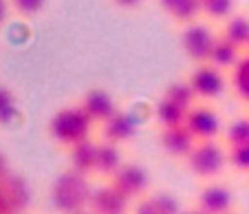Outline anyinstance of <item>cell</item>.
<instances>
[{
  "mask_svg": "<svg viewBox=\"0 0 249 214\" xmlns=\"http://www.w3.org/2000/svg\"><path fill=\"white\" fill-rule=\"evenodd\" d=\"M90 195L93 190L89 186L86 175L73 170V168L57 175L51 186V203L62 214H77L86 210L90 203Z\"/></svg>",
  "mask_w": 249,
  "mask_h": 214,
  "instance_id": "1",
  "label": "cell"
},
{
  "mask_svg": "<svg viewBox=\"0 0 249 214\" xmlns=\"http://www.w3.org/2000/svg\"><path fill=\"white\" fill-rule=\"evenodd\" d=\"M90 128H93V119L86 115V110L80 104L60 108L51 117V122H49V135H51V139L66 148L89 139Z\"/></svg>",
  "mask_w": 249,
  "mask_h": 214,
  "instance_id": "2",
  "label": "cell"
},
{
  "mask_svg": "<svg viewBox=\"0 0 249 214\" xmlns=\"http://www.w3.org/2000/svg\"><path fill=\"white\" fill-rule=\"evenodd\" d=\"M188 168L201 179H212V177L221 175V170L227 163V152L218 146L214 139L196 142L188 157Z\"/></svg>",
  "mask_w": 249,
  "mask_h": 214,
  "instance_id": "3",
  "label": "cell"
},
{
  "mask_svg": "<svg viewBox=\"0 0 249 214\" xmlns=\"http://www.w3.org/2000/svg\"><path fill=\"white\" fill-rule=\"evenodd\" d=\"M218 36H214L207 24L203 22H188L183 29V34H181V44H183V51L188 53L190 60L194 62H207V57H210V51H212V44L216 40Z\"/></svg>",
  "mask_w": 249,
  "mask_h": 214,
  "instance_id": "4",
  "label": "cell"
},
{
  "mask_svg": "<svg viewBox=\"0 0 249 214\" xmlns=\"http://www.w3.org/2000/svg\"><path fill=\"white\" fill-rule=\"evenodd\" d=\"M110 183L122 192L128 199H139L148 192L150 186V175L143 166L139 163H124L113 177H110Z\"/></svg>",
  "mask_w": 249,
  "mask_h": 214,
  "instance_id": "5",
  "label": "cell"
},
{
  "mask_svg": "<svg viewBox=\"0 0 249 214\" xmlns=\"http://www.w3.org/2000/svg\"><path fill=\"white\" fill-rule=\"evenodd\" d=\"M190 86L194 89L196 97L201 100H216L225 90V75L221 69H216L210 62H201L190 75Z\"/></svg>",
  "mask_w": 249,
  "mask_h": 214,
  "instance_id": "6",
  "label": "cell"
},
{
  "mask_svg": "<svg viewBox=\"0 0 249 214\" xmlns=\"http://www.w3.org/2000/svg\"><path fill=\"white\" fill-rule=\"evenodd\" d=\"M29 186L22 177L5 175L0 179V214H18L29 205Z\"/></svg>",
  "mask_w": 249,
  "mask_h": 214,
  "instance_id": "7",
  "label": "cell"
},
{
  "mask_svg": "<svg viewBox=\"0 0 249 214\" xmlns=\"http://www.w3.org/2000/svg\"><path fill=\"white\" fill-rule=\"evenodd\" d=\"M137 128H139V119L135 115L128 113V110H115L102 124V137H104V142L122 146V143L130 142L135 137Z\"/></svg>",
  "mask_w": 249,
  "mask_h": 214,
  "instance_id": "8",
  "label": "cell"
},
{
  "mask_svg": "<svg viewBox=\"0 0 249 214\" xmlns=\"http://www.w3.org/2000/svg\"><path fill=\"white\" fill-rule=\"evenodd\" d=\"M185 126L192 130V135L198 142H205V139H216L221 133L223 124L221 117H218L216 110H212L210 106H192L185 119Z\"/></svg>",
  "mask_w": 249,
  "mask_h": 214,
  "instance_id": "9",
  "label": "cell"
},
{
  "mask_svg": "<svg viewBox=\"0 0 249 214\" xmlns=\"http://www.w3.org/2000/svg\"><path fill=\"white\" fill-rule=\"evenodd\" d=\"M128 201H130L128 196H124L113 183H108L93 190L89 210H93L95 214H126Z\"/></svg>",
  "mask_w": 249,
  "mask_h": 214,
  "instance_id": "10",
  "label": "cell"
},
{
  "mask_svg": "<svg viewBox=\"0 0 249 214\" xmlns=\"http://www.w3.org/2000/svg\"><path fill=\"white\" fill-rule=\"evenodd\" d=\"M198 139L192 135V130L185 124L181 126H172V128H161L159 135V143L168 155L172 157H188L192 148L196 146Z\"/></svg>",
  "mask_w": 249,
  "mask_h": 214,
  "instance_id": "11",
  "label": "cell"
},
{
  "mask_svg": "<svg viewBox=\"0 0 249 214\" xmlns=\"http://www.w3.org/2000/svg\"><path fill=\"white\" fill-rule=\"evenodd\" d=\"M234 205V195L223 183H210L198 195V208L207 214H230Z\"/></svg>",
  "mask_w": 249,
  "mask_h": 214,
  "instance_id": "12",
  "label": "cell"
},
{
  "mask_svg": "<svg viewBox=\"0 0 249 214\" xmlns=\"http://www.w3.org/2000/svg\"><path fill=\"white\" fill-rule=\"evenodd\" d=\"M80 106L86 110V115L93 119V124H104V122L117 110L113 95L106 93L104 89H90L89 93L82 97Z\"/></svg>",
  "mask_w": 249,
  "mask_h": 214,
  "instance_id": "13",
  "label": "cell"
},
{
  "mask_svg": "<svg viewBox=\"0 0 249 214\" xmlns=\"http://www.w3.org/2000/svg\"><path fill=\"white\" fill-rule=\"evenodd\" d=\"M240 60V47H236L234 42H230L227 38L218 36L212 44V51H210V57H207V62L214 64L216 69L221 71H227V69H234Z\"/></svg>",
  "mask_w": 249,
  "mask_h": 214,
  "instance_id": "14",
  "label": "cell"
},
{
  "mask_svg": "<svg viewBox=\"0 0 249 214\" xmlns=\"http://www.w3.org/2000/svg\"><path fill=\"white\" fill-rule=\"evenodd\" d=\"M69 157H71V168L82 175H89L95 172V161H97V143L84 139V142L75 143V146L69 148Z\"/></svg>",
  "mask_w": 249,
  "mask_h": 214,
  "instance_id": "15",
  "label": "cell"
},
{
  "mask_svg": "<svg viewBox=\"0 0 249 214\" xmlns=\"http://www.w3.org/2000/svg\"><path fill=\"white\" fill-rule=\"evenodd\" d=\"M188 113H190V108H183L181 104L168 100V97H161L155 106V117H157V124H159L161 128H172V126L185 124Z\"/></svg>",
  "mask_w": 249,
  "mask_h": 214,
  "instance_id": "16",
  "label": "cell"
},
{
  "mask_svg": "<svg viewBox=\"0 0 249 214\" xmlns=\"http://www.w3.org/2000/svg\"><path fill=\"white\" fill-rule=\"evenodd\" d=\"M161 9L177 22H194L198 14H203L201 0H159Z\"/></svg>",
  "mask_w": 249,
  "mask_h": 214,
  "instance_id": "17",
  "label": "cell"
},
{
  "mask_svg": "<svg viewBox=\"0 0 249 214\" xmlns=\"http://www.w3.org/2000/svg\"><path fill=\"white\" fill-rule=\"evenodd\" d=\"M122 166H124V159H122V150H119L117 143H110V142L97 143V161H95V172L106 175V177H113Z\"/></svg>",
  "mask_w": 249,
  "mask_h": 214,
  "instance_id": "18",
  "label": "cell"
},
{
  "mask_svg": "<svg viewBox=\"0 0 249 214\" xmlns=\"http://www.w3.org/2000/svg\"><path fill=\"white\" fill-rule=\"evenodd\" d=\"M223 38H227L230 42H234L236 47H247L249 42V16L245 14H231L225 20L223 27Z\"/></svg>",
  "mask_w": 249,
  "mask_h": 214,
  "instance_id": "19",
  "label": "cell"
},
{
  "mask_svg": "<svg viewBox=\"0 0 249 214\" xmlns=\"http://www.w3.org/2000/svg\"><path fill=\"white\" fill-rule=\"evenodd\" d=\"M231 89L243 102H249V53L240 55L238 64L231 69Z\"/></svg>",
  "mask_w": 249,
  "mask_h": 214,
  "instance_id": "20",
  "label": "cell"
},
{
  "mask_svg": "<svg viewBox=\"0 0 249 214\" xmlns=\"http://www.w3.org/2000/svg\"><path fill=\"white\" fill-rule=\"evenodd\" d=\"M163 97L181 104L183 108H192L194 100H196V93H194V89L190 86V82H172V84H168Z\"/></svg>",
  "mask_w": 249,
  "mask_h": 214,
  "instance_id": "21",
  "label": "cell"
},
{
  "mask_svg": "<svg viewBox=\"0 0 249 214\" xmlns=\"http://www.w3.org/2000/svg\"><path fill=\"white\" fill-rule=\"evenodd\" d=\"M227 146H243L249 143V117H236L234 122H230L225 130Z\"/></svg>",
  "mask_w": 249,
  "mask_h": 214,
  "instance_id": "22",
  "label": "cell"
},
{
  "mask_svg": "<svg viewBox=\"0 0 249 214\" xmlns=\"http://www.w3.org/2000/svg\"><path fill=\"white\" fill-rule=\"evenodd\" d=\"M18 117V104L16 97L7 86H0V126H9Z\"/></svg>",
  "mask_w": 249,
  "mask_h": 214,
  "instance_id": "23",
  "label": "cell"
},
{
  "mask_svg": "<svg viewBox=\"0 0 249 214\" xmlns=\"http://www.w3.org/2000/svg\"><path fill=\"white\" fill-rule=\"evenodd\" d=\"M201 7L210 18H230L234 14V0H201Z\"/></svg>",
  "mask_w": 249,
  "mask_h": 214,
  "instance_id": "24",
  "label": "cell"
},
{
  "mask_svg": "<svg viewBox=\"0 0 249 214\" xmlns=\"http://www.w3.org/2000/svg\"><path fill=\"white\" fill-rule=\"evenodd\" d=\"M150 199L155 201V205L159 208L161 214H181L183 212L179 199L172 196L170 192H155V195H150Z\"/></svg>",
  "mask_w": 249,
  "mask_h": 214,
  "instance_id": "25",
  "label": "cell"
},
{
  "mask_svg": "<svg viewBox=\"0 0 249 214\" xmlns=\"http://www.w3.org/2000/svg\"><path fill=\"white\" fill-rule=\"evenodd\" d=\"M227 161H230V166H234L236 170L249 172V143L230 146V150H227Z\"/></svg>",
  "mask_w": 249,
  "mask_h": 214,
  "instance_id": "26",
  "label": "cell"
},
{
  "mask_svg": "<svg viewBox=\"0 0 249 214\" xmlns=\"http://www.w3.org/2000/svg\"><path fill=\"white\" fill-rule=\"evenodd\" d=\"M11 5H14V9L22 16H36L44 9L47 0H11Z\"/></svg>",
  "mask_w": 249,
  "mask_h": 214,
  "instance_id": "27",
  "label": "cell"
},
{
  "mask_svg": "<svg viewBox=\"0 0 249 214\" xmlns=\"http://www.w3.org/2000/svg\"><path fill=\"white\" fill-rule=\"evenodd\" d=\"M135 214H161V212L150 196H141V201L135 205Z\"/></svg>",
  "mask_w": 249,
  "mask_h": 214,
  "instance_id": "28",
  "label": "cell"
},
{
  "mask_svg": "<svg viewBox=\"0 0 249 214\" xmlns=\"http://www.w3.org/2000/svg\"><path fill=\"white\" fill-rule=\"evenodd\" d=\"M117 7H122V9H135V7H139L143 0H113Z\"/></svg>",
  "mask_w": 249,
  "mask_h": 214,
  "instance_id": "29",
  "label": "cell"
},
{
  "mask_svg": "<svg viewBox=\"0 0 249 214\" xmlns=\"http://www.w3.org/2000/svg\"><path fill=\"white\" fill-rule=\"evenodd\" d=\"M7 18V0H0V24Z\"/></svg>",
  "mask_w": 249,
  "mask_h": 214,
  "instance_id": "30",
  "label": "cell"
},
{
  "mask_svg": "<svg viewBox=\"0 0 249 214\" xmlns=\"http://www.w3.org/2000/svg\"><path fill=\"white\" fill-rule=\"evenodd\" d=\"M7 175V161H5V157H2V152H0V179Z\"/></svg>",
  "mask_w": 249,
  "mask_h": 214,
  "instance_id": "31",
  "label": "cell"
},
{
  "mask_svg": "<svg viewBox=\"0 0 249 214\" xmlns=\"http://www.w3.org/2000/svg\"><path fill=\"white\" fill-rule=\"evenodd\" d=\"M181 214H207V212H203L201 208H190V210H183Z\"/></svg>",
  "mask_w": 249,
  "mask_h": 214,
  "instance_id": "32",
  "label": "cell"
},
{
  "mask_svg": "<svg viewBox=\"0 0 249 214\" xmlns=\"http://www.w3.org/2000/svg\"><path fill=\"white\" fill-rule=\"evenodd\" d=\"M77 214H95L93 210H82V212H77Z\"/></svg>",
  "mask_w": 249,
  "mask_h": 214,
  "instance_id": "33",
  "label": "cell"
},
{
  "mask_svg": "<svg viewBox=\"0 0 249 214\" xmlns=\"http://www.w3.org/2000/svg\"><path fill=\"white\" fill-rule=\"evenodd\" d=\"M247 51H249V42H247Z\"/></svg>",
  "mask_w": 249,
  "mask_h": 214,
  "instance_id": "34",
  "label": "cell"
}]
</instances>
